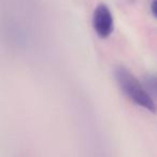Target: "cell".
I'll use <instances>...</instances> for the list:
<instances>
[{"label":"cell","mask_w":157,"mask_h":157,"mask_svg":"<svg viewBox=\"0 0 157 157\" xmlns=\"http://www.w3.org/2000/svg\"><path fill=\"white\" fill-rule=\"evenodd\" d=\"M114 76L125 96L128 97L135 105L153 114L157 113L156 101L150 96L143 84L140 83L130 71L124 67H117L114 71Z\"/></svg>","instance_id":"obj_1"},{"label":"cell","mask_w":157,"mask_h":157,"mask_svg":"<svg viewBox=\"0 0 157 157\" xmlns=\"http://www.w3.org/2000/svg\"><path fill=\"white\" fill-rule=\"evenodd\" d=\"M93 28L101 39H107L114 30V18L109 7L100 3L96 7L93 14Z\"/></svg>","instance_id":"obj_2"},{"label":"cell","mask_w":157,"mask_h":157,"mask_svg":"<svg viewBox=\"0 0 157 157\" xmlns=\"http://www.w3.org/2000/svg\"><path fill=\"white\" fill-rule=\"evenodd\" d=\"M143 85L150 96L155 101H157V74L146 75L143 80Z\"/></svg>","instance_id":"obj_3"},{"label":"cell","mask_w":157,"mask_h":157,"mask_svg":"<svg viewBox=\"0 0 157 157\" xmlns=\"http://www.w3.org/2000/svg\"><path fill=\"white\" fill-rule=\"evenodd\" d=\"M151 12H152L153 16L157 18V0H153L151 3Z\"/></svg>","instance_id":"obj_4"}]
</instances>
